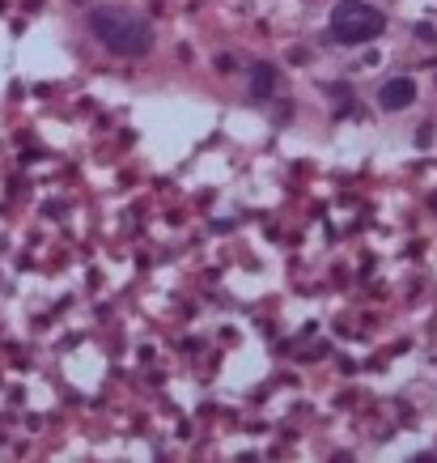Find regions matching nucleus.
<instances>
[{"label": "nucleus", "mask_w": 437, "mask_h": 463, "mask_svg": "<svg viewBox=\"0 0 437 463\" xmlns=\"http://www.w3.org/2000/svg\"><path fill=\"white\" fill-rule=\"evenodd\" d=\"M89 30L111 56H144L153 47V30L140 17L124 13V9H93L89 13Z\"/></svg>", "instance_id": "nucleus-1"}, {"label": "nucleus", "mask_w": 437, "mask_h": 463, "mask_svg": "<svg viewBox=\"0 0 437 463\" xmlns=\"http://www.w3.org/2000/svg\"><path fill=\"white\" fill-rule=\"evenodd\" d=\"M378 103H382L386 111L412 107V103H416V81H412V77H395V81H386V85H382V94H378Z\"/></svg>", "instance_id": "nucleus-3"}, {"label": "nucleus", "mask_w": 437, "mask_h": 463, "mask_svg": "<svg viewBox=\"0 0 437 463\" xmlns=\"http://www.w3.org/2000/svg\"><path fill=\"white\" fill-rule=\"evenodd\" d=\"M382 13L374 5H366V0H339V5L331 9V39L335 43H366L374 34H382Z\"/></svg>", "instance_id": "nucleus-2"}, {"label": "nucleus", "mask_w": 437, "mask_h": 463, "mask_svg": "<svg viewBox=\"0 0 437 463\" xmlns=\"http://www.w3.org/2000/svg\"><path fill=\"white\" fill-rule=\"evenodd\" d=\"M272 89H276V68L272 64L251 68V94L255 98H272Z\"/></svg>", "instance_id": "nucleus-4"}, {"label": "nucleus", "mask_w": 437, "mask_h": 463, "mask_svg": "<svg viewBox=\"0 0 437 463\" xmlns=\"http://www.w3.org/2000/svg\"><path fill=\"white\" fill-rule=\"evenodd\" d=\"M216 68H221V72H234L238 64H234V56H216Z\"/></svg>", "instance_id": "nucleus-5"}]
</instances>
